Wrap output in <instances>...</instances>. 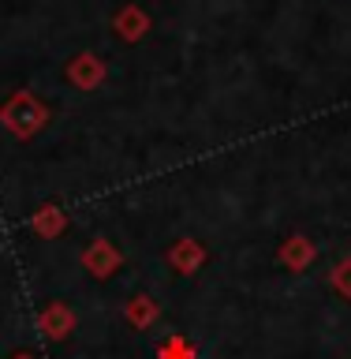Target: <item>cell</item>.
Masks as SVG:
<instances>
[{"instance_id":"1","label":"cell","mask_w":351,"mask_h":359,"mask_svg":"<svg viewBox=\"0 0 351 359\" xmlns=\"http://www.w3.org/2000/svg\"><path fill=\"white\" fill-rule=\"evenodd\" d=\"M15 359H34V355H27V352H19V355H15Z\"/></svg>"}]
</instances>
